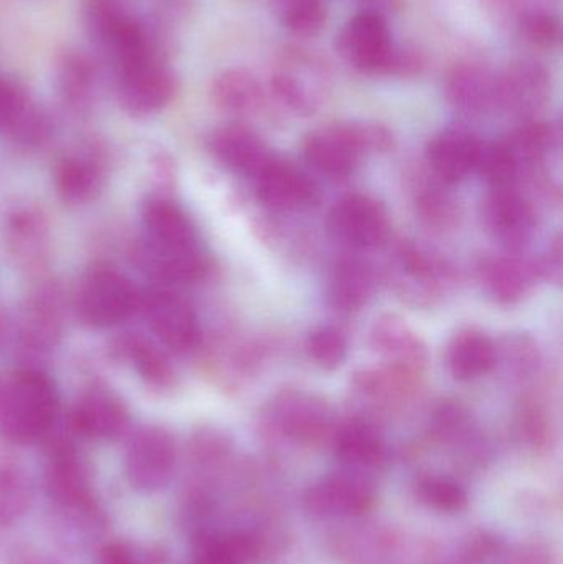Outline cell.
Masks as SVG:
<instances>
[{
	"mask_svg": "<svg viewBox=\"0 0 563 564\" xmlns=\"http://www.w3.org/2000/svg\"><path fill=\"white\" fill-rule=\"evenodd\" d=\"M393 145L392 131L380 122H336L311 132L304 139L303 154L314 171L343 181L359 167L364 155L383 154Z\"/></svg>",
	"mask_w": 563,
	"mask_h": 564,
	"instance_id": "cell-1",
	"label": "cell"
},
{
	"mask_svg": "<svg viewBox=\"0 0 563 564\" xmlns=\"http://www.w3.org/2000/svg\"><path fill=\"white\" fill-rule=\"evenodd\" d=\"M58 414L53 381L36 368L7 378L0 403V433L13 443H33L52 431Z\"/></svg>",
	"mask_w": 563,
	"mask_h": 564,
	"instance_id": "cell-2",
	"label": "cell"
},
{
	"mask_svg": "<svg viewBox=\"0 0 563 564\" xmlns=\"http://www.w3.org/2000/svg\"><path fill=\"white\" fill-rule=\"evenodd\" d=\"M82 9L89 36L116 66L159 53L131 0H82Z\"/></svg>",
	"mask_w": 563,
	"mask_h": 564,
	"instance_id": "cell-3",
	"label": "cell"
},
{
	"mask_svg": "<svg viewBox=\"0 0 563 564\" xmlns=\"http://www.w3.org/2000/svg\"><path fill=\"white\" fill-rule=\"evenodd\" d=\"M386 278L400 301L410 307L429 308L445 295L455 274L439 254L403 240L390 251Z\"/></svg>",
	"mask_w": 563,
	"mask_h": 564,
	"instance_id": "cell-4",
	"label": "cell"
},
{
	"mask_svg": "<svg viewBox=\"0 0 563 564\" xmlns=\"http://www.w3.org/2000/svg\"><path fill=\"white\" fill-rule=\"evenodd\" d=\"M142 292L112 267H95L79 281L75 311L83 324L109 328L129 321L141 307Z\"/></svg>",
	"mask_w": 563,
	"mask_h": 564,
	"instance_id": "cell-5",
	"label": "cell"
},
{
	"mask_svg": "<svg viewBox=\"0 0 563 564\" xmlns=\"http://www.w3.org/2000/svg\"><path fill=\"white\" fill-rule=\"evenodd\" d=\"M278 105L291 115L307 118L323 106L331 88L326 65L303 50L284 53L270 82Z\"/></svg>",
	"mask_w": 563,
	"mask_h": 564,
	"instance_id": "cell-6",
	"label": "cell"
},
{
	"mask_svg": "<svg viewBox=\"0 0 563 564\" xmlns=\"http://www.w3.org/2000/svg\"><path fill=\"white\" fill-rule=\"evenodd\" d=\"M177 83L159 53L116 66V95L136 118L155 115L174 98Z\"/></svg>",
	"mask_w": 563,
	"mask_h": 564,
	"instance_id": "cell-7",
	"label": "cell"
},
{
	"mask_svg": "<svg viewBox=\"0 0 563 564\" xmlns=\"http://www.w3.org/2000/svg\"><path fill=\"white\" fill-rule=\"evenodd\" d=\"M270 420L288 440L307 446L331 440L337 426L331 404L303 388L280 391L271 401Z\"/></svg>",
	"mask_w": 563,
	"mask_h": 564,
	"instance_id": "cell-8",
	"label": "cell"
},
{
	"mask_svg": "<svg viewBox=\"0 0 563 564\" xmlns=\"http://www.w3.org/2000/svg\"><path fill=\"white\" fill-rule=\"evenodd\" d=\"M327 230L347 251L376 250L389 238V212L370 195H346L331 208Z\"/></svg>",
	"mask_w": 563,
	"mask_h": 564,
	"instance_id": "cell-9",
	"label": "cell"
},
{
	"mask_svg": "<svg viewBox=\"0 0 563 564\" xmlns=\"http://www.w3.org/2000/svg\"><path fill=\"white\" fill-rule=\"evenodd\" d=\"M139 312L158 340L174 354H188L201 345L197 312L177 292L165 288L142 292Z\"/></svg>",
	"mask_w": 563,
	"mask_h": 564,
	"instance_id": "cell-10",
	"label": "cell"
},
{
	"mask_svg": "<svg viewBox=\"0 0 563 564\" xmlns=\"http://www.w3.org/2000/svg\"><path fill=\"white\" fill-rule=\"evenodd\" d=\"M45 484L50 499L59 509L86 519L98 516L88 469L68 441L56 440L50 444Z\"/></svg>",
	"mask_w": 563,
	"mask_h": 564,
	"instance_id": "cell-11",
	"label": "cell"
},
{
	"mask_svg": "<svg viewBox=\"0 0 563 564\" xmlns=\"http://www.w3.org/2000/svg\"><path fill=\"white\" fill-rule=\"evenodd\" d=\"M177 446L165 427L144 426L132 434L126 449V476L132 489L152 494L164 489L174 476Z\"/></svg>",
	"mask_w": 563,
	"mask_h": 564,
	"instance_id": "cell-12",
	"label": "cell"
},
{
	"mask_svg": "<svg viewBox=\"0 0 563 564\" xmlns=\"http://www.w3.org/2000/svg\"><path fill=\"white\" fill-rule=\"evenodd\" d=\"M483 220L509 253L521 254L538 230V208L519 185L491 188L483 202Z\"/></svg>",
	"mask_w": 563,
	"mask_h": 564,
	"instance_id": "cell-13",
	"label": "cell"
},
{
	"mask_svg": "<svg viewBox=\"0 0 563 564\" xmlns=\"http://www.w3.org/2000/svg\"><path fill=\"white\" fill-rule=\"evenodd\" d=\"M339 55L367 75H387L393 45L389 25L380 13L366 10L354 15L337 33Z\"/></svg>",
	"mask_w": 563,
	"mask_h": 564,
	"instance_id": "cell-14",
	"label": "cell"
},
{
	"mask_svg": "<svg viewBox=\"0 0 563 564\" xmlns=\"http://www.w3.org/2000/svg\"><path fill=\"white\" fill-rule=\"evenodd\" d=\"M253 181L258 198L271 210L304 212L320 205V185L278 155L273 154Z\"/></svg>",
	"mask_w": 563,
	"mask_h": 564,
	"instance_id": "cell-15",
	"label": "cell"
},
{
	"mask_svg": "<svg viewBox=\"0 0 563 564\" xmlns=\"http://www.w3.org/2000/svg\"><path fill=\"white\" fill-rule=\"evenodd\" d=\"M370 348L386 367L423 377L430 351L419 332L397 314H383L370 328Z\"/></svg>",
	"mask_w": 563,
	"mask_h": 564,
	"instance_id": "cell-16",
	"label": "cell"
},
{
	"mask_svg": "<svg viewBox=\"0 0 563 564\" xmlns=\"http://www.w3.org/2000/svg\"><path fill=\"white\" fill-rule=\"evenodd\" d=\"M303 506L314 517H359L376 506V489L359 474H333L306 490Z\"/></svg>",
	"mask_w": 563,
	"mask_h": 564,
	"instance_id": "cell-17",
	"label": "cell"
},
{
	"mask_svg": "<svg viewBox=\"0 0 563 564\" xmlns=\"http://www.w3.org/2000/svg\"><path fill=\"white\" fill-rule=\"evenodd\" d=\"M499 78V109L531 121L548 106L552 79L538 62L512 63Z\"/></svg>",
	"mask_w": 563,
	"mask_h": 564,
	"instance_id": "cell-18",
	"label": "cell"
},
{
	"mask_svg": "<svg viewBox=\"0 0 563 564\" xmlns=\"http://www.w3.org/2000/svg\"><path fill=\"white\" fill-rule=\"evenodd\" d=\"M69 423L86 440L116 441L128 433L131 416L121 398L106 390H91L76 401Z\"/></svg>",
	"mask_w": 563,
	"mask_h": 564,
	"instance_id": "cell-19",
	"label": "cell"
},
{
	"mask_svg": "<svg viewBox=\"0 0 563 564\" xmlns=\"http://www.w3.org/2000/svg\"><path fill=\"white\" fill-rule=\"evenodd\" d=\"M483 142L466 129L452 128L436 134L426 145L425 158L436 181L455 185L476 172Z\"/></svg>",
	"mask_w": 563,
	"mask_h": 564,
	"instance_id": "cell-20",
	"label": "cell"
},
{
	"mask_svg": "<svg viewBox=\"0 0 563 564\" xmlns=\"http://www.w3.org/2000/svg\"><path fill=\"white\" fill-rule=\"evenodd\" d=\"M7 251L23 270H39L50 247V227L45 214L35 205H20L7 215L3 224Z\"/></svg>",
	"mask_w": 563,
	"mask_h": 564,
	"instance_id": "cell-21",
	"label": "cell"
},
{
	"mask_svg": "<svg viewBox=\"0 0 563 564\" xmlns=\"http://www.w3.org/2000/svg\"><path fill=\"white\" fill-rule=\"evenodd\" d=\"M134 258L145 274L164 284H194L204 280L210 268L201 247L177 250L149 243L144 238L136 247Z\"/></svg>",
	"mask_w": 563,
	"mask_h": 564,
	"instance_id": "cell-22",
	"label": "cell"
},
{
	"mask_svg": "<svg viewBox=\"0 0 563 564\" xmlns=\"http://www.w3.org/2000/svg\"><path fill=\"white\" fill-rule=\"evenodd\" d=\"M377 274L359 253L347 251L331 264L326 295L336 311L357 312L369 304L376 292Z\"/></svg>",
	"mask_w": 563,
	"mask_h": 564,
	"instance_id": "cell-23",
	"label": "cell"
},
{
	"mask_svg": "<svg viewBox=\"0 0 563 564\" xmlns=\"http://www.w3.org/2000/svg\"><path fill=\"white\" fill-rule=\"evenodd\" d=\"M478 274L485 291L502 305L518 304L541 280L535 261L516 253L486 258Z\"/></svg>",
	"mask_w": 563,
	"mask_h": 564,
	"instance_id": "cell-24",
	"label": "cell"
},
{
	"mask_svg": "<svg viewBox=\"0 0 563 564\" xmlns=\"http://www.w3.org/2000/svg\"><path fill=\"white\" fill-rule=\"evenodd\" d=\"M446 98L463 115H488L499 109V78L485 66H456L446 79Z\"/></svg>",
	"mask_w": 563,
	"mask_h": 564,
	"instance_id": "cell-25",
	"label": "cell"
},
{
	"mask_svg": "<svg viewBox=\"0 0 563 564\" xmlns=\"http://www.w3.org/2000/svg\"><path fill=\"white\" fill-rule=\"evenodd\" d=\"M210 145L218 162L245 177H257L273 158L267 142L257 132L241 124H228L217 129L212 135Z\"/></svg>",
	"mask_w": 563,
	"mask_h": 564,
	"instance_id": "cell-26",
	"label": "cell"
},
{
	"mask_svg": "<svg viewBox=\"0 0 563 564\" xmlns=\"http://www.w3.org/2000/svg\"><path fill=\"white\" fill-rule=\"evenodd\" d=\"M331 441L337 459L354 469H373L386 463V440L370 417L354 416L337 424Z\"/></svg>",
	"mask_w": 563,
	"mask_h": 564,
	"instance_id": "cell-27",
	"label": "cell"
},
{
	"mask_svg": "<svg viewBox=\"0 0 563 564\" xmlns=\"http://www.w3.org/2000/svg\"><path fill=\"white\" fill-rule=\"evenodd\" d=\"M420 378L380 365L354 373L350 390L369 410H390L405 403L416 393Z\"/></svg>",
	"mask_w": 563,
	"mask_h": 564,
	"instance_id": "cell-28",
	"label": "cell"
},
{
	"mask_svg": "<svg viewBox=\"0 0 563 564\" xmlns=\"http://www.w3.org/2000/svg\"><path fill=\"white\" fill-rule=\"evenodd\" d=\"M142 225L149 243L188 250L198 248L197 231L184 210L165 197H152L142 207Z\"/></svg>",
	"mask_w": 563,
	"mask_h": 564,
	"instance_id": "cell-29",
	"label": "cell"
},
{
	"mask_svg": "<svg viewBox=\"0 0 563 564\" xmlns=\"http://www.w3.org/2000/svg\"><path fill=\"white\" fill-rule=\"evenodd\" d=\"M112 355L131 364L149 388L165 391L175 384V370L164 348L142 334L119 337L112 345Z\"/></svg>",
	"mask_w": 563,
	"mask_h": 564,
	"instance_id": "cell-30",
	"label": "cell"
},
{
	"mask_svg": "<svg viewBox=\"0 0 563 564\" xmlns=\"http://www.w3.org/2000/svg\"><path fill=\"white\" fill-rule=\"evenodd\" d=\"M19 337L23 347L32 351H46L58 344L62 315L56 292L40 289L26 301L20 317Z\"/></svg>",
	"mask_w": 563,
	"mask_h": 564,
	"instance_id": "cell-31",
	"label": "cell"
},
{
	"mask_svg": "<svg viewBox=\"0 0 563 564\" xmlns=\"http://www.w3.org/2000/svg\"><path fill=\"white\" fill-rule=\"evenodd\" d=\"M446 364L456 381L478 380L495 370L496 341L479 328H462L450 340Z\"/></svg>",
	"mask_w": 563,
	"mask_h": 564,
	"instance_id": "cell-32",
	"label": "cell"
},
{
	"mask_svg": "<svg viewBox=\"0 0 563 564\" xmlns=\"http://www.w3.org/2000/svg\"><path fill=\"white\" fill-rule=\"evenodd\" d=\"M502 142L515 158L522 181L524 177H538L545 159L557 145L559 134L549 122L531 119L516 128L508 138L502 139Z\"/></svg>",
	"mask_w": 563,
	"mask_h": 564,
	"instance_id": "cell-33",
	"label": "cell"
},
{
	"mask_svg": "<svg viewBox=\"0 0 563 564\" xmlns=\"http://www.w3.org/2000/svg\"><path fill=\"white\" fill-rule=\"evenodd\" d=\"M212 101L225 115L250 116L263 105V89L247 69L231 68L212 83Z\"/></svg>",
	"mask_w": 563,
	"mask_h": 564,
	"instance_id": "cell-34",
	"label": "cell"
},
{
	"mask_svg": "<svg viewBox=\"0 0 563 564\" xmlns=\"http://www.w3.org/2000/svg\"><path fill=\"white\" fill-rule=\"evenodd\" d=\"M102 182V169L95 159L66 155L56 164L55 188L66 204H88L101 191Z\"/></svg>",
	"mask_w": 563,
	"mask_h": 564,
	"instance_id": "cell-35",
	"label": "cell"
},
{
	"mask_svg": "<svg viewBox=\"0 0 563 564\" xmlns=\"http://www.w3.org/2000/svg\"><path fill=\"white\" fill-rule=\"evenodd\" d=\"M542 367V351L528 334H508L496 344L495 368L512 383H528L538 377Z\"/></svg>",
	"mask_w": 563,
	"mask_h": 564,
	"instance_id": "cell-36",
	"label": "cell"
},
{
	"mask_svg": "<svg viewBox=\"0 0 563 564\" xmlns=\"http://www.w3.org/2000/svg\"><path fill=\"white\" fill-rule=\"evenodd\" d=\"M56 85L66 105L83 109L91 102L96 88V72L85 55L68 52L56 66Z\"/></svg>",
	"mask_w": 563,
	"mask_h": 564,
	"instance_id": "cell-37",
	"label": "cell"
},
{
	"mask_svg": "<svg viewBox=\"0 0 563 564\" xmlns=\"http://www.w3.org/2000/svg\"><path fill=\"white\" fill-rule=\"evenodd\" d=\"M32 503V487L22 467L12 460L0 463V527L19 522Z\"/></svg>",
	"mask_w": 563,
	"mask_h": 564,
	"instance_id": "cell-38",
	"label": "cell"
},
{
	"mask_svg": "<svg viewBox=\"0 0 563 564\" xmlns=\"http://www.w3.org/2000/svg\"><path fill=\"white\" fill-rule=\"evenodd\" d=\"M518 427L522 440L534 447V449H545L551 446L554 440V421H552L551 411L538 394H526L519 401Z\"/></svg>",
	"mask_w": 563,
	"mask_h": 564,
	"instance_id": "cell-39",
	"label": "cell"
},
{
	"mask_svg": "<svg viewBox=\"0 0 563 564\" xmlns=\"http://www.w3.org/2000/svg\"><path fill=\"white\" fill-rule=\"evenodd\" d=\"M420 502L443 513H458L468 506V494L462 484L448 476L429 474L420 477L415 487Z\"/></svg>",
	"mask_w": 563,
	"mask_h": 564,
	"instance_id": "cell-40",
	"label": "cell"
},
{
	"mask_svg": "<svg viewBox=\"0 0 563 564\" xmlns=\"http://www.w3.org/2000/svg\"><path fill=\"white\" fill-rule=\"evenodd\" d=\"M277 15L294 35L314 36L326 25L327 10L323 0H277Z\"/></svg>",
	"mask_w": 563,
	"mask_h": 564,
	"instance_id": "cell-41",
	"label": "cell"
},
{
	"mask_svg": "<svg viewBox=\"0 0 563 564\" xmlns=\"http://www.w3.org/2000/svg\"><path fill=\"white\" fill-rule=\"evenodd\" d=\"M476 172L488 182L489 191L516 187L521 182L518 164L502 141L483 144Z\"/></svg>",
	"mask_w": 563,
	"mask_h": 564,
	"instance_id": "cell-42",
	"label": "cell"
},
{
	"mask_svg": "<svg viewBox=\"0 0 563 564\" xmlns=\"http://www.w3.org/2000/svg\"><path fill=\"white\" fill-rule=\"evenodd\" d=\"M445 185V184H442ZM442 185H426L416 198V212L423 224L435 230H450L459 218L458 202Z\"/></svg>",
	"mask_w": 563,
	"mask_h": 564,
	"instance_id": "cell-43",
	"label": "cell"
},
{
	"mask_svg": "<svg viewBox=\"0 0 563 564\" xmlns=\"http://www.w3.org/2000/svg\"><path fill=\"white\" fill-rule=\"evenodd\" d=\"M311 361L324 371H334L344 364L347 355V338L340 328L323 325L314 328L306 340Z\"/></svg>",
	"mask_w": 563,
	"mask_h": 564,
	"instance_id": "cell-44",
	"label": "cell"
},
{
	"mask_svg": "<svg viewBox=\"0 0 563 564\" xmlns=\"http://www.w3.org/2000/svg\"><path fill=\"white\" fill-rule=\"evenodd\" d=\"M6 132L23 148H36L50 138L52 126L48 116L29 99Z\"/></svg>",
	"mask_w": 563,
	"mask_h": 564,
	"instance_id": "cell-45",
	"label": "cell"
},
{
	"mask_svg": "<svg viewBox=\"0 0 563 564\" xmlns=\"http://www.w3.org/2000/svg\"><path fill=\"white\" fill-rule=\"evenodd\" d=\"M522 36L532 45L541 48H554L562 39L561 20L544 9H531L519 17Z\"/></svg>",
	"mask_w": 563,
	"mask_h": 564,
	"instance_id": "cell-46",
	"label": "cell"
},
{
	"mask_svg": "<svg viewBox=\"0 0 563 564\" xmlns=\"http://www.w3.org/2000/svg\"><path fill=\"white\" fill-rule=\"evenodd\" d=\"M231 453V441L215 427H202L188 443V454L197 466L212 467L227 459Z\"/></svg>",
	"mask_w": 563,
	"mask_h": 564,
	"instance_id": "cell-47",
	"label": "cell"
},
{
	"mask_svg": "<svg viewBox=\"0 0 563 564\" xmlns=\"http://www.w3.org/2000/svg\"><path fill=\"white\" fill-rule=\"evenodd\" d=\"M167 553L161 546L111 542L101 550V564H165Z\"/></svg>",
	"mask_w": 563,
	"mask_h": 564,
	"instance_id": "cell-48",
	"label": "cell"
},
{
	"mask_svg": "<svg viewBox=\"0 0 563 564\" xmlns=\"http://www.w3.org/2000/svg\"><path fill=\"white\" fill-rule=\"evenodd\" d=\"M468 426V413L455 401L436 404L430 416V431L436 440L448 441L462 434Z\"/></svg>",
	"mask_w": 563,
	"mask_h": 564,
	"instance_id": "cell-49",
	"label": "cell"
},
{
	"mask_svg": "<svg viewBox=\"0 0 563 564\" xmlns=\"http://www.w3.org/2000/svg\"><path fill=\"white\" fill-rule=\"evenodd\" d=\"M29 102L25 91L12 79L0 76V131H6Z\"/></svg>",
	"mask_w": 563,
	"mask_h": 564,
	"instance_id": "cell-50",
	"label": "cell"
},
{
	"mask_svg": "<svg viewBox=\"0 0 563 564\" xmlns=\"http://www.w3.org/2000/svg\"><path fill=\"white\" fill-rule=\"evenodd\" d=\"M535 267H538L539 278H541V280H548L555 282V284H561L563 273L561 235H557V237L552 240V243L549 245L548 250H545L544 257H542L541 260L535 261Z\"/></svg>",
	"mask_w": 563,
	"mask_h": 564,
	"instance_id": "cell-51",
	"label": "cell"
},
{
	"mask_svg": "<svg viewBox=\"0 0 563 564\" xmlns=\"http://www.w3.org/2000/svg\"><path fill=\"white\" fill-rule=\"evenodd\" d=\"M425 66L422 53L412 48H399L396 46L393 50L392 58H390L389 69L387 75L393 76H413L419 75Z\"/></svg>",
	"mask_w": 563,
	"mask_h": 564,
	"instance_id": "cell-52",
	"label": "cell"
},
{
	"mask_svg": "<svg viewBox=\"0 0 563 564\" xmlns=\"http://www.w3.org/2000/svg\"><path fill=\"white\" fill-rule=\"evenodd\" d=\"M485 9L492 15L521 17L528 10L534 9V0H481Z\"/></svg>",
	"mask_w": 563,
	"mask_h": 564,
	"instance_id": "cell-53",
	"label": "cell"
},
{
	"mask_svg": "<svg viewBox=\"0 0 563 564\" xmlns=\"http://www.w3.org/2000/svg\"><path fill=\"white\" fill-rule=\"evenodd\" d=\"M496 549H498V543H496L495 536L481 533L469 543L468 555L473 560H486L488 556L495 555Z\"/></svg>",
	"mask_w": 563,
	"mask_h": 564,
	"instance_id": "cell-54",
	"label": "cell"
},
{
	"mask_svg": "<svg viewBox=\"0 0 563 564\" xmlns=\"http://www.w3.org/2000/svg\"><path fill=\"white\" fill-rule=\"evenodd\" d=\"M185 564H237L230 562V560L221 556L220 553L212 550L210 546L204 545V543H195L194 553L192 558Z\"/></svg>",
	"mask_w": 563,
	"mask_h": 564,
	"instance_id": "cell-55",
	"label": "cell"
},
{
	"mask_svg": "<svg viewBox=\"0 0 563 564\" xmlns=\"http://www.w3.org/2000/svg\"><path fill=\"white\" fill-rule=\"evenodd\" d=\"M6 332H7L6 317H3L2 314H0V341H2L3 337H6Z\"/></svg>",
	"mask_w": 563,
	"mask_h": 564,
	"instance_id": "cell-56",
	"label": "cell"
},
{
	"mask_svg": "<svg viewBox=\"0 0 563 564\" xmlns=\"http://www.w3.org/2000/svg\"><path fill=\"white\" fill-rule=\"evenodd\" d=\"M6 381L7 378H3L2 375H0V403H2L3 390H6Z\"/></svg>",
	"mask_w": 563,
	"mask_h": 564,
	"instance_id": "cell-57",
	"label": "cell"
},
{
	"mask_svg": "<svg viewBox=\"0 0 563 564\" xmlns=\"http://www.w3.org/2000/svg\"><path fill=\"white\" fill-rule=\"evenodd\" d=\"M23 564H52V563L43 562V560H33V562H26Z\"/></svg>",
	"mask_w": 563,
	"mask_h": 564,
	"instance_id": "cell-58",
	"label": "cell"
}]
</instances>
